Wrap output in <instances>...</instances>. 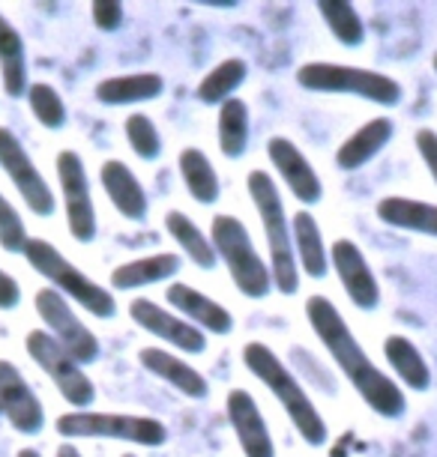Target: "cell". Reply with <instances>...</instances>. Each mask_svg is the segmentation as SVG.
I'll use <instances>...</instances> for the list:
<instances>
[{"label": "cell", "instance_id": "obj_1", "mask_svg": "<svg viewBox=\"0 0 437 457\" xmlns=\"http://www.w3.org/2000/svg\"><path fill=\"white\" fill-rule=\"evenodd\" d=\"M306 317L312 332L318 335L321 344L327 347L332 361L339 365L341 374L348 377V383L359 392V398L368 403V410L378 412L381 419H399L405 416L408 398L399 389V383H392V377H387L383 370L366 356V350L359 347V341L354 338L350 326L345 323V317L332 299L327 296H308L306 302Z\"/></svg>", "mask_w": 437, "mask_h": 457}, {"label": "cell", "instance_id": "obj_2", "mask_svg": "<svg viewBox=\"0 0 437 457\" xmlns=\"http://www.w3.org/2000/svg\"><path fill=\"white\" fill-rule=\"evenodd\" d=\"M243 365L252 370L270 389V395L282 403V410L288 412L290 425L297 428V434L303 436L306 445L321 448L327 443V421L318 412V407L312 403V398L306 395V389L299 386V379L290 374V368L282 361L273 347L261 341H248L243 347Z\"/></svg>", "mask_w": 437, "mask_h": 457}, {"label": "cell", "instance_id": "obj_3", "mask_svg": "<svg viewBox=\"0 0 437 457\" xmlns=\"http://www.w3.org/2000/svg\"><path fill=\"white\" fill-rule=\"evenodd\" d=\"M248 197H252L255 210L261 215L264 224V237H267L270 248V275H273V287L285 296H294L299 290V266L294 254V239H290V224L285 215V204L273 177L267 170H252L246 177Z\"/></svg>", "mask_w": 437, "mask_h": 457}, {"label": "cell", "instance_id": "obj_4", "mask_svg": "<svg viewBox=\"0 0 437 457\" xmlns=\"http://www.w3.org/2000/svg\"><path fill=\"white\" fill-rule=\"evenodd\" d=\"M210 243L216 248V257L228 266L231 281L237 284V290L248 299H264L273 290V275L270 266L264 263V257L255 248L248 228L237 215H216L210 224Z\"/></svg>", "mask_w": 437, "mask_h": 457}, {"label": "cell", "instance_id": "obj_5", "mask_svg": "<svg viewBox=\"0 0 437 457\" xmlns=\"http://www.w3.org/2000/svg\"><path fill=\"white\" fill-rule=\"evenodd\" d=\"M21 254L28 257V263L42 278H48L55 284V290L60 296H70L72 302H79L84 312H90L93 317H99V320H111V317L117 314L114 293L105 290L93 278H88L79 266L66 261L55 245L46 243V239H28Z\"/></svg>", "mask_w": 437, "mask_h": 457}, {"label": "cell", "instance_id": "obj_6", "mask_svg": "<svg viewBox=\"0 0 437 457\" xmlns=\"http://www.w3.org/2000/svg\"><path fill=\"white\" fill-rule=\"evenodd\" d=\"M297 84L312 93H345V96L368 99L383 108H392L401 102V84L396 79L363 66L303 63L297 69Z\"/></svg>", "mask_w": 437, "mask_h": 457}, {"label": "cell", "instance_id": "obj_7", "mask_svg": "<svg viewBox=\"0 0 437 457\" xmlns=\"http://www.w3.org/2000/svg\"><path fill=\"white\" fill-rule=\"evenodd\" d=\"M60 436H88V439H123V443L159 448L168 443V428L159 419L130 416V412H93L75 410L57 419Z\"/></svg>", "mask_w": 437, "mask_h": 457}, {"label": "cell", "instance_id": "obj_8", "mask_svg": "<svg viewBox=\"0 0 437 457\" xmlns=\"http://www.w3.org/2000/svg\"><path fill=\"white\" fill-rule=\"evenodd\" d=\"M24 347H28L30 359L46 370V377L51 383L57 386V392L63 395L66 403H72V407H79V410H88L90 403L97 401V389H93L90 377L84 374V368L60 347L48 332H42V329L28 332Z\"/></svg>", "mask_w": 437, "mask_h": 457}, {"label": "cell", "instance_id": "obj_9", "mask_svg": "<svg viewBox=\"0 0 437 457\" xmlns=\"http://www.w3.org/2000/svg\"><path fill=\"white\" fill-rule=\"evenodd\" d=\"M33 302H37V314L42 317V323L48 326V335L70 353L79 365H90V361L99 359V353H102L99 338L81 323V317L72 312L66 296H60L55 287H42Z\"/></svg>", "mask_w": 437, "mask_h": 457}, {"label": "cell", "instance_id": "obj_10", "mask_svg": "<svg viewBox=\"0 0 437 457\" xmlns=\"http://www.w3.org/2000/svg\"><path fill=\"white\" fill-rule=\"evenodd\" d=\"M57 179L60 192H63L70 234L79 243H93L97 239V206H93L88 170H84V162L75 150L57 153Z\"/></svg>", "mask_w": 437, "mask_h": 457}, {"label": "cell", "instance_id": "obj_11", "mask_svg": "<svg viewBox=\"0 0 437 457\" xmlns=\"http://www.w3.org/2000/svg\"><path fill=\"white\" fill-rule=\"evenodd\" d=\"M0 168L6 170V177L13 179V186L19 188L21 201L28 204V210L33 215H55V192L48 188L46 177L39 174V168L33 165V159L28 156V150L21 146V141L15 137L13 129L0 126Z\"/></svg>", "mask_w": 437, "mask_h": 457}, {"label": "cell", "instance_id": "obj_12", "mask_svg": "<svg viewBox=\"0 0 437 457\" xmlns=\"http://www.w3.org/2000/svg\"><path fill=\"white\" fill-rule=\"evenodd\" d=\"M330 266L336 270L341 287L348 299L354 302L359 312H374L381 305V287L374 278L372 266H368L363 248L354 239H336L330 248Z\"/></svg>", "mask_w": 437, "mask_h": 457}, {"label": "cell", "instance_id": "obj_13", "mask_svg": "<svg viewBox=\"0 0 437 457\" xmlns=\"http://www.w3.org/2000/svg\"><path fill=\"white\" fill-rule=\"evenodd\" d=\"M0 412L24 436L39 434L46 425V410H42L37 392L30 389L21 370L6 359H0Z\"/></svg>", "mask_w": 437, "mask_h": 457}, {"label": "cell", "instance_id": "obj_14", "mask_svg": "<svg viewBox=\"0 0 437 457\" xmlns=\"http://www.w3.org/2000/svg\"><path fill=\"white\" fill-rule=\"evenodd\" d=\"M130 317L135 320V326L156 335L159 341L171 344V347H177L180 353L198 356V353L207 350V335L201 329H195L192 323H186L183 317H177L174 312H165V308L156 305L153 299H132Z\"/></svg>", "mask_w": 437, "mask_h": 457}, {"label": "cell", "instance_id": "obj_15", "mask_svg": "<svg viewBox=\"0 0 437 457\" xmlns=\"http://www.w3.org/2000/svg\"><path fill=\"white\" fill-rule=\"evenodd\" d=\"M267 156L273 162V168L279 170V177L285 179V186L290 188V195L297 197L299 204L315 206L321 204L324 197V183L321 177L315 174L312 162L303 156V150L285 135H273L267 141Z\"/></svg>", "mask_w": 437, "mask_h": 457}, {"label": "cell", "instance_id": "obj_16", "mask_svg": "<svg viewBox=\"0 0 437 457\" xmlns=\"http://www.w3.org/2000/svg\"><path fill=\"white\" fill-rule=\"evenodd\" d=\"M225 412L246 457H276V443H273V434L252 395L246 389L228 392Z\"/></svg>", "mask_w": 437, "mask_h": 457}, {"label": "cell", "instance_id": "obj_17", "mask_svg": "<svg viewBox=\"0 0 437 457\" xmlns=\"http://www.w3.org/2000/svg\"><path fill=\"white\" fill-rule=\"evenodd\" d=\"M168 305L174 308L177 317H183L186 323H192L195 329L210 332V335H228L234 329V317L225 305H219L216 299L204 296L201 290H195L192 284L174 281L165 290Z\"/></svg>", "mask_w": 437, "mask_h": 457}, {"label": "cell", "instance_id": "obj_18", "mask_svg": "<svg viewBox=\"0 0 437 457\" xmlns=\"http://www.w3.org/2000/svg\"><path fill=\"white\" fill-rule=\"evenodd\" d=\"M139 361L144 370H150L153 377H159L162 383H168L171 389H177L180 395L192 401H204L210 395L207 377L198 368H192L186 359H180L177 353H168L162 347H144L139 353Z\"/></svg>", "mask_w": 437, "mask_h": 457}, {"label": "cell", "instance_id": "obj_19", "mask_svg": "<svg viewBox=\"0 0 437 457\" xmlns=\"http://www.w3.org/2000/svg\"><path fill=\"white\" fill-rule=\"evenodd\" d=\"M99 179L102 188H105L108 201L114 204V210L130 221H144L147 219L150 201L147 192H144L141 179L132 174L130 165H123L120 159H108L105 165L99 168Z\"/></svg>", "mask_w": 437, "mask_h": 457}, {"label": "cell", "instance_id": "obj_20", "mask_svg": "<svg viewBox=\"0 0 437 457\" xmlns=\"http://www.w3.org/2000/svg\"><path fill=\"white\" fill-rule=\"evenodd\" d=\"M396 135V126H392L390 117H374L368 120L366 126H359L354 135L345 137L336 150V165L341 170H359L366 162H372L378 153L392 141Z\"/></svg>", "mask_w": 437, "mask_h": 457}, {"label": "cell", "instance_id": "obj_21", "mask_svg": "<svg viewBox=\"0 0 437 457\" xmlns=\"http://www.w3.org/2000/svg\"><path fill=\"white\" fill-rule=\"evenodd\" d=\"M290 239H294V254H297V266L303 270L308 278H324L330 272V252L324 245V234L321 224L312 212L303 210L294 215L290 221Z\"/></svg>", "mask_w": 437, "mask_h": 457}, {"label": "cell", "instance_id": "obj_22", "mask_svg": "<svg viewBox=\"0 0 437 457\" xmlns=\"http://www.w3.org/2000/svg\"><path fill=\"white\" fill-rule=\"evenodd\" d=\"M374 212L390 228L437 237V204L414 201V197H383L374 206Z\"/></svg>", "mask_w": 437, "mask_h": 457}, {"label": "cell", "instance_id": "obj_23", "mask_svg": "<svg viewBox=\"0 0 437 457\" xmlns=\"http://www.w3.org/2000/svg\"><path fill=\"white\" fill-rule=\"evenodd\" d=\"M165 90V79L156 72H135V75H117L97 84V99L102 105H135V102L159 99Z\"/></svg>", "mask_w": 437, "mask_h": 457}, {"label": "cell", "instance_id": "obj_24", "mask_svg": "<svg viewBox=\"0 0 437 457\" xmlns=\"http://www.w3.org/2000/svg\"><path fill=\"white\" fill-rule=\"evenodd\" d=\"M180 257L177 254H150V257H139V261L120 263L114 272H111V287L117 290H139V287H150V284L159 281H171L180 272Z\"/></svg>", "mask_w": 437, "mask_h": 457}, {"label": "cell", "instance_id": "obj_25", "mask_svg": "<svg viewBox=\"0 0 437 457\" xmlns=\"http://www.w3.org/2000/svg\"><path fill=\"white\" fill-rule=\"evenodd\" d=\"M0 79H4L6 96L19 99L21 93H28V54H24V39L4 12H0Z\"/></svg>", "mask_w": 437, "mask_h": 457}, {"label": "cell", "instance_id": "obj_26", "mask_svg": "<svg viewBox=\"0 0 437 457\" xmlns=\"http://www.w3.org/2000/svg\"><path fill=\"white\" fill-rule=\"evenodd\" d=\"M383 356H387L392 374H396L408 389L425 392L432 386V368L423 359V353L416 350V344L405 338V335H390L383 341Z\"/></svg>", "mask_w": 437, "mask_h": 457}, {"label": "cell", "instance_id": "obj_27", "mask_svg": "<svg viewBox=\"0 0 437 457\" xmlns=\"http://www.w3.org/2000/svg\"><path fill=\"white\" fill-rule=\"evenodd\" d=\"M177 165H180V177H183L186 192L192 195V201H198L201 206H210L219 201L222 183L207 153L198 150V146H186V150L180 153Z\"/></svg>", "mask_w": 437, "mask_h": 457}, {"label": "cell", "instance_id": "obj_28", "mask_svg": "<svg viewBox=\"0 0 437 457\" xmlns=\"http://www.w3.org/2000/svg\"><path fill=\"white\" fill-rule=\"evenodd\" d=\"M165 230H168V237L180 245V252L189 257L192 263H198L201 270H213V266L219 263L216 248H213L210 237L204 234V230L186 212L171 210L165 215Z\"/></svg>", "mask_w": 437, "mask_h": 457}, {"label": "cell", "instance_id": "obj_29", "mask_svg": "<svg viewBox=\"0 0 437 457\" xmlns=\"http://www.w3.org/2000/svg\"><path fill=\"white\" fill-rule=\"evenodd\" d=\"M248 105L243 99H228L219 105V120H216V135H219V150L225 159H240L248 146Z\"/></svg>", "mask_w": 437, "mask_h": 457}, {"label": "cell", "instance_id": "obj_30", "mask_svg": "<svg viewBox=\"0 0 437 457\" xmlns=\"http://www.w3.org/2000/svg\"><path fill=\"white\" fill-rule=\"evenodd\" d=\"M246 75H248L246 60H240V57L222 60V63L210 69L207 79L198 84V99L204 105H222V102L234 99V93L243 87Z\"/></svg>", "mask_w": 437, "mask_h": 457}, {"label": "cell", "instance_id": "obj_31", "mask_svg": "<svg viewBox=\"0 0 437 457\" xmlns=\"http://www.w3.org/2000/svg\"><path fill=\"white\" fill-rule=\"evenodd\" d=\"M318 12L324 15V21H327L330 33L345 48H357L366 42V24L348 0H321Z\"/></svg>", "mask_w": 437, "mask_h": 457}, {"label": "cell", "instance_id": "obj_32", "mask_svg": "<svg viewBox=\"0 0 437 457\" xmlns=\"http://www.w3.org/2000/svg\"><path fill=\"white\" fill-rule=\"evenodd\" d=\"M28 102L33 117L39 120L46 129H63L66 126V105L60 99V93L46 81H37L28 87Z\"/></svg>", "mask_w": 437, "mask_h": 457}, {"label": "cell", "instance_id": "obj_33", "mask_svg": "<svg viewBox=\"0 0 437 457\" xmlns=\"http://www.w3.org/2000/svg\"><path fill=\"white\" fill-rule=\"evenodd\" d=\"M126 141H130L132 153L144 162H156L162 156V137L156 123L147 114H130L126 120Z\"/></svg>", "mask_w": 437, "mask_h": 457}, {"label": "cell", "instance_id": "obj_34", "mask_svg": "<svg viewBox=\"0 0 437 457\" xmlns=\"http://www.w3.org/2000/svg\"><path fill=\"white\" fill-rule=\"evenodd\" d=\"M28 228H24L21 215L15 212V206L0 195V245L10 254H21L28 245Z\"/></svg>", "mask_w": 437, "mask_h": 457}, {"label": "cell", "instance_id": "obj_35", "mask_svg": "<svg viewBox=\"0 0 437 457\" xmlns=\"http://www.w3.org/2000/svg\"><path fill=\"white\" fill-rule=\"evenodd\" d=\"M90 15H93V24H97L99 30H117L120 24L126 19V10L120 0H97V4L90 6Z\"/></svg>", "mask_w": 437, "mask_h": 457}, {"label": "cell", "instance_id": "obj_36", "mask_svg": "<svg viewBox=\"0 0 437 457\" xmlns=\"http://www.w3.org/2000/svg\"><path fill=\"white\" fill-rule=\"evenodd\" d=\"M414 144H416V153L423 156L428 174H432L434 186H437V132L434 129H419L414 135Z\"/></svg>", "mask_w": 437, "mask_h": 457}, {"label": "cell", "instance_id": "obj_37", "mask_svg": "<svg viewBox=\"0 0 437 457\" xmlns=\"http://www.w3.org/2000/svg\"><path fill=\"white\" fill-rule=\"evenodd\" d=\"M21 302V287L10 272L0 270V312H13Z\"/></svg>", "mask_w": 437, "mask_h": 457}, {"label": "cell", "instance_id": "obj_38", "mask_svg": "<svg viewBox=\"0 0 437 457\" xmlns=\"http://www.w3.org/2000/svg\"><path fill=\"white\" fill-rule=\"evenodd\" d=\"M57 457H81V452L72 443H63V445L57 448Z\"/></svg>", "mask_w": 437, "mask_h": 457}, {"label": "cell", "instance_id": "obj_39", "mask_svg": "<svg viewBox=\"0 0 437 457\" xmlns=\"http://www.w3.org/2000/svg\"><path fill=\"white\" fill-rule=\"evenodd\" d=\"M15 457H39V452H37V448H21Z\"/></svg>", "mask_w": 437, "mask_h": 457}, {"label": "cell", "instance_id": "obj_40", "mask_svg": "<svg viewBox=\"0 0 437 457\" xmlns=\"http://www.w3.org/2000/svg\"><path fill=\"white\" fill-rule=\"evenodd\" d=\"M432 63H434V72H437V51H434V57H432Z\"/></svg>", "mask_w": 437, "mask_h": 457}, {"label": "cell", "instance_id": "obj_41", "mask_svg": "<svg viewBox=\"0 0 437 457\" xmlns=\"http://www.w3.org/2000/svg\"><path fill=\"white\" fill-rule=\"evenodd\" d=\"M123 457H135V454H123Z\"/></svg>", "mask_w": 437, "mask_h": 457}]
</instances>
